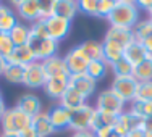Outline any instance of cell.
<instances>
[{
	"label": "cell",
	"instance_id": "cell-40",
	"mask_svg": "<svg viewBox=\"0 0 152 137\" xmlns=\"http://www.w3.org/2000/svg\"><path fill=\"white\" fill-rule=\"evenodd\" d=\"M113 128L112 126H107V128H100L97 129L96 132H94V136L96 137H113Z\"/></svg>",
	"mask_w": 152,
	"mask_h": 137
},
{
	"label": "cell",
	"instance_id": "cell-9",
	"mask_svg": "<svg viewBox=\"0 0 152 137\" xmlns=\"http://www.w3.org/2000/svg\"><path fill=\"white\" fill-rule=\"evenodd\" d=\"M45 82H47V76L41 61H34V63L28 65L24 68L23 86H26L29 89H39V87H44Z\"/></svg>",
	"mask_w": 152,
	"mask_h": 137
},
{
	"label": "cell",
	"instance_id": "cell-39",
	"mask_svg": "<svg viewBox=\"0 0 152 137\" xmlns=\"http://www.w3.org/2000/svg\"><path fill=\"white\" fill-rule=\"evenodd\" d=\"M53 16V0H44L41 2V20Z\"/></svg>",
	"mask_w": 152,
	"mask_h": 137
},
{
	"label": "cell",
	"instance_id": "cell-30",
	"mask_svg": "<svg viewBox=\"0 0 152 137\" xmlns=\"http://www.w3.org/2000/svg\"><path fill=\"white\" fill-rule=\"evenodd\" d=\"M133 78H134L137 82H149V81H152V61L146 60V61H142L141 65L134 66Z\"/></svg>",
	"mask_w": 152,
	"mask_h": 137
},
{
	"label": "cell",
	"instance_id": "cell-51",
	"mask_svg": "<svg viewBox=\"0 0 152 137\" xmlns=\"http://www.w3.org/2000/svg\"><path fill=\"white\" fill-rule=\"evenodd\" d=\"M149 20H152V8L149 10Z\"/></svg>",
	"mask_w": 152,
	"mask_h": 137
},
{
	"label": "cell",
	"instance_id": "cell-3",
	"mask_svg": "<svg viewBox=\"0 0 152 137\" xmlns=\"http://www.w3.org/2000/svg\"><path fill=\"white\" fill-rule=\"evenodd\" d=\"M96 110L104 111V113H108V115H113V116H120L121 113L126 111V103L112 89H107V91H102L97 95Z\"/></svg>",
	"mask_w": 152,
	"mask_h": 137
},
{
	"label": "cell",
	"instance_id": "cell-22",
	"mask_svg": "<svg viewBox=\"0 0 152 137\" xmlns=\"http://www.w3.org/2000/svg\"><path fill=\"white\" fill-rule=\"evenodd\" d=\"M32 129L37 132L39 137H50L55 132L49 118V111H41L39 115H36L32 118Z\"/></svg>",
	"mask_w": 152,
	"mask_h": 137
},
{
	"label": "cell",
	"instance_id": "cell-1",
	"mask_svg": "<svg viewBox=\"0 0 152 137\" xmlns=\"http://www.w3.org/2000/svg\"><path fill=\"white\" fill-rule=\"evenodd\" d=\"M139 7L133 0H117L113 12L108 15V23L110 26L117 28H126L133 29L139 21Z\"/></svg>",
	"mask_w": 152,
	"mask_h": 137
},
{
	"label": "cell",
	"instance_id": "cell-24",
	"mask_svg": "<svg viewBox=\"0 0 152 137\" xmlns=\"http://www.w3.org/2000/svg\"><path fill=\"white\" fill-rule=\"evenodd\" d=\"M102 47H104V61H105L108 66L115 65L117 61H120L123 58L125 49L121 45L115 44L112 41H102Z\"/></svg>",
	"mask_w": 152,
	"mask_h": 137
},
{
	"label": "cell",
	"instance_id": "cell-41",
	"mask_svg": "<svg viewBox=\"0 0 152 137\" xmlns=\"http://www.w3.org/2000/svg\"><path fill=\"white\" fill-rule=\"evenodd\" d=\"M141 129H142L144 132H151V134H152V118H144Z\"/></svg>",
	"mask_w": 152,
	"mask_h": 137
},
{
	"label": "cell",
	"instance_id": "cell-43",
	"mask_svg": "<svg viewBox=\"0 0 152 137\" xmlns=\"http://www.w3.org/2000/svg\"><path fill=\"white\" fill-rule=\"evenodd\" d=\"M20 137H39V136H37V132H36L34 129H32V126H31V128H28V129H26V131L21 132Z\"/></svg>",
	"mask_w": 152,
	"mask_h": 137
},
{
	"label": "cell",
	"instance_id": "cell-48",
	"mask_svg": "<svg viewBox=\"0 0 152 137\" xmlns=\"http://www.w3.org/2000/svg\"><path fill=\"white\" fill-rule=\"evenodd\" d=\"M5 111H7V107H5V103H0V121H2V118H3V115H5Z\"/></svg>",
	"mask_w": 152,
	"mask_h": 137
},
{
	"label": "cell",
	"instance_id": "cell-53",
	"mask_svg": "<svg viewBox=\"0 0 152 137\" xmlns=\"http://www.w3.org/2000/svg\"><path fill=\"white\" fill-rule=\"evenodd\" d=\"M147 60H151V61H152V55H147Z\"/></svg>",
	"mask_w": 152,
	"mask_h": 137
},
{
	"label": "cell",
	"instance_id": "cell-17",
	"mask_svg": "<svg viewBox=\"0 0 152 137\" xmlns=\"http://www.w3.org/2000/svg\"><path fill=\"white\" fill-rule=\"evenodd\" d=\"M36 57L32 53V50L29 49V45H21V47H15V50L12 52V55L7 58V63L8 65H18V66H24L26 68L28 65L34 63Z\"/></svg>",
	"mask_w": 152,
	"mask_h": 137
},
{
	"label": "cell",
	"instance_id": "cell-38",
	"mask_svg": "<svg viewBox=\"0 0 152 137\" xmlns=\"http://www.w3.org/2000/svg\"><path fill=\"white\" fill-rule=\"evenodd\" d=\"M117 0H99L97 2V18H108L112 12L115 8Z\"/></svg>",
	"mask_w": 152,
	"mask_h": 137
},
{
	"label": "cell",
	"instance_id": "cell-31",
	"mask_svg": "<svg viewBox=\"0 0 152 137\" xmlns=\"http://www.w3.org/2000/svg\"><path fill=\"white\" fill-rule=\"evenodd\" d=\"M3 78L12 84H23L24 79V66H18V65H8L3 73Z\"/></svg>",
	"mask_w": 152,
	"mask_h": 137
},
{
	"label": "cell",
	"instance_id": "cell-20",
	"mask_svg": "<svg viewBox=\"0 0 152 137\" xmlns=\"http://www.w3.org/2000/svg\"><path fill=\"white\" fill-rule=\"evenodd\" d=\"M147 55L149 53L146 52V49L142 47L141 42H133L131 45H128L125 49V52H123V58H125L128 63H131L133 66H137V65H141L142 61L147 60Z\"/></svg>",
	"mask_w": 152,
	"mask_h": 137
},
{
	"label": "cell",
	"instance_id": "cell-6",
	"mask_svg": "<svg viewBox=\"0 0 152 137\" xmlns=\"http://www.w3.org/2000/svg\"><path fill=\"white\" fill-rule=\"evenodd\" d=\"M110 89L117 94V95L120 97L125 103H131V102H134V97H136L137 81L133 76H128V78H113V82H112V87Z\"/></svg>",
	"mask_w": 152,
	"mask_h": 137
},
{
	"label": "cell",
	"instance_id": "cell-49",
	"mask_svg": "<svg viewBox=\"0 0 152 137\" xmlns=\"http://www.w3.org/2000/svg\"><path fill=\"white\" fill-rule=\"evenodd\" d=\"M0 137H20L18 134H5V132H2V136Z\"/></svg>",
	"mask_w": 152,
	"mask_h": 137
},
{
	"label": "cell",
	"instance_id": "cell-34",
	"mask_svg": "<svg viewBox=\"0 0 152 137\" xmlns=\"http://www.w3.org/2000/svg\"><path fill=\"white\" fill-rule=\"evenodd\" d=\"M134 100H137V102H151L152 100V81L137 82Z\"/></svg>",
	"mask_w": 152,
	"mask_h": 137
},
{
	"label": "cell",
	"instance_id": "cell-42",
	"mask_svg": "<svg viewBox=\"0 0 152 137\" xmlns=\"http://www.w3.org/2000/svg\"><path fill=\"white\" fill-rule=\"evenodd\" d=\"M137 3V7H139V10L142 8V10H149L152 8V0H139V2H136Z\"/></svg>",
	"mask_w": 152,
	"mask_h": 137
},
{
	"label": "cell",
	"instance_id": "cell-27",
	"mask_svg": "<svg viewBox=\"0 0 152 137\" xmlns=\"http://www.w3.org/2000/svg\"><path fill=\"white\" fill-rule=\"evenodd\" d=\"M29 26H26L24 23H18L15 28L10 32V37H12V42L15 44V47H21L26 45L28 41H29Z\"/></svg>",
	"mask_w": 152,
	"mask_h": 137
},
{
	"label": "cell",
	"instance_id": "cell-18",
	"mask_svg": "<svg viewBox=\"0 0 152 137\" xmlns=\"http://www.w3.org/2000/svg\"><path fill=\"white\" fill-rule=\"evenodd\" d=\"M86 97H83L79 92H76L75 89H71L70 86H68V89L65 91V94L60 97V107L66 108L68 111H75L78 110V108H81L83 105H86Z\"/></svg>",
	"mask_w": 152,
	"mask_h": 137
},
{
	"label": "cell",
	"instance_id": "cell-8",
	"mask_svg": "<svg viewBox=\"0 0 152 137\" xmlns=\"http://www.w3.org/2000/svg\"><path fill=\"white\" fill-rule=\"evenodd\" d=\"M142 120L144 118H139L137 115L131 113L129 110H126L125 113H121L120 116L117 118V123H115V126H113V132L120 137H126L128 132L141 129Z\"/></svg>",
	"mask_w": 152,
	"mask_h": 137
},
{
	"label": "cell",
	"instance_id": "cell-32",
	"mask_svg": "<svg viewBox=\"0 0 152 137\" xmlns=\"http://www.w3.org/2000/svg\"><path fill=\"white\" fill-rule=\"evenodd\" d=\"M129 111L139 118H152V100L151 102H134L129 103Z\"/></svg>",
	"mask_w": 152,
	"mask_h": 137
},
{
	"label": "cell",
	"instance_id": "cell-11",
	"mask_svg": "<svg viewBox=\"0 0 152 137\" xmlns=\"http://www.w3.org/2000/svg\"><path fill=\"white\" fill-rule=\"evenodd\" d=\"M13 5L21 20L31 23L41 20V0H18L13 2Z\"/></svg>",
	"mask_w": 152,
	"mask_h": 137
},
{
	"label": "cell",
	"instance_id": "cell-35",
	"mask_svg": "<svg viewBox=\"0 0 152 137\" xmlns=\"http://www.w3.org/2000/svg\"><path fill=\"white\" fill-rule=\"evenodd\" d=\"M13 50H15V44L12 42L10 34H3V32H0V57L7 60L10 55H12Z\"/></svg>",
	"mask_w": 152,
	"mask_h": 137
},
{
	"label": "cell",
	"instance_id": "cell-16",
	"mask_svg": "<svg viewBox=\"0 0 152 137\" xmlns=\"http://www.w3.org/2000/svg\"><path fill=\"white\" fill-rule=\"evenodd\" d=\"M97 81H94L92 78H89L88 74H81V76H70V87L75 89L76 92H79L83 97H91L96 92Z\"/></svg>",
	"mask_w": 152,
	"mask_h": 137
},
{
	"label": "cell",
	"instance_id": "cell-26",
	"mask_svg": "<svg viewBox=\"0 0 152 137\" xmlns=\"http://www.w3.org/2000/svg\"><path fill=\"white\" fill-rule=\"evenodd\" d=\"M117 118L118 116H113V115H108V113H104V111L96 110L94 118H92V123H91V131L96 132L97 129L107 128V126H112V128H113L115 123H117Z\"/></svg>",
	"mask_w": 152,
	"mask_h": 137
},
{
	"label": "cell",
	"instance_id": "cell-45",
	"mask_svg": "<svg viewBox=\"0 0 152 137\" xmlns=\"http://www.w3.org/2000/svg\"><path fill=\"white\" fill-rule=\"evenodd\" d=\"M71 137H96L92 131H86V132H73Z\"/></svg>",
	"mask_w": 152,
	"mask_h": 137
},
{
	"label": "cell",
	"instance_id": "cell-55",
	"mask_svg": "<svg viewBox=\"0 0 152 137\" xmlns=\"http://www.w3.org/2000/svg\"><path fill=\"white\" fill-rule=\"evenodd\" d=\"M0 136H2V134H0Z\"/></svg>",
	"mask_w": 152,
	"mask_h": 137
},
{
	"label": "cell",
	"instance_id": "cell-37",
	"mask_svg": "<svg viewBox=\"0 0 152 137\" xmlns=\"http://www.w3.org/2000/svg\"><path fill=\"white\" fill-rule=\"evenodd\" d=\"M29 32L31 36L37 39H49V32H47V26H45V20H37L29 26Z\"/></svg>",
	"mask_w": 152,
	"mask_h": 137
},
{
	"label": "cell",
	"instance_id": "cell-36",
	"mask_svg": "<svg viewBox=\"0 0 152 137\" xmlns=\"http://www.w3.org/2000/svg\"><path fill=\"white\" fill-rule=\"evenodd\" d=\"M97 2L99 0H79L78 2V12H81L86 16L97 18Z\"/></svg>",
	"mask_w": 152,
	"mask_h": 137
},
{
	"label": "cell",
	"instance_id": "cell-15",
	"mask_svg": "<svg viewBox=\"0 0 152 137\" xmlns=\"http://www.w3.org/2000/svg\"><path fill=\"white\" fill-rule=\"evenodd\" d=\"M49 118L52 123L53 129L57 131H65V129H70V118H71V111H68L66 108L55 105L49 110Z\"/></svg>",
	"mask_w": 152,
	"mask_h": 137
},
{
	"label": "cell",
	"instance_id": "cell-13",
	"mask_svg": "<svg viewBox=\"0 0 152 137\" xmlns=\"http://www.w3.org/2000/svg\"><path fill=\"white\" fill-rule=\"evenodd\" d=\"M104 41H112V42H115V44L121 45L123 49H126L128 45H131L133 42H134V34H133V29L110 26L108 31L105 32Z\"/></svg>",
	"mask_w": 152,
	"mask_h": 137
},
{
	"label": "cell",
	"instance_id": "cell-47",
	"mask_svg": "<svg viewBox=\"0 0 152 137\" xmlns=\"http://www.w3.org/2000/svg\"><path fill=\"white\" fill-rule=\"evenodd\" d=\"M7 66H8V63H7V60L0 57V76H3V73H5Z\"/></svg>",
	"mask_w": 152,
	"mask_h": 137
},
{
	"label": "cell",
	"instance_id": "cell-44",
	"mask_svg": "<svg viewBox=\"0 0 152 137\" xmlns=\"http://www.w3.org/2000/svg\"><path fill=\"white\" fill-rule=\"evenodd\" d=\"M142 47L146 49V52L149 53V55H152V36H151V37H147L146 41L142 42Z\"/></svg>",
	"mask_w": 152,
	"mask_h": 137
},
{
	"label": "cell",
	"instance_id": "cell-4",
	"mask_svg": "<svg viewBox=\"0 0 152 137\" xmlns=\"http://www.w3.org/2000/svg\"><path fill=\"white\" fill-rule=\"evenodd\" d=\"M96 113V107L89 105H83L81 108L71 111V118H70V129L73 132H86L91 131V123Z\"/></svg>",
	"mask_w": 152,
	"mask_h": 137
},
{
	"label": "cell",
	"instance_id": "cell-7",
	"mask_svg": "<svg viewBox=\"0 0 152 137\" xmlns=\"http://www.w3.org/2000/svg\"><path fill=\"white\" fill-rule=\"evenodd\" d=\"M63 58H65V63H66L70 76H81V74H86L89 60L86 58V55L79 50L78 45L73 47Z\"/></svg>",
	"mask_w": 152,
	"mask_h": 137
},
{
	"label": "cell",
	"instance_id": "cell-52",
	"mask_svg": "<svg viewBox=\"0 0 152 137\" xmlns=\"http://www.w3.org/2000/svg\"><path fill=\"white\" fill-rule=\"evenodd\" d=\"M3 102V99H2V92H0V103H2Z\"/></svg>",
	"mask_w": 152,
	"mask_h": 137
},
{
	"label": "cell",
	"instance_id": "cell-21",
	"mask_svg": "<svg viewBox=\"0 0 152 137\" xmlns=\"http://www.w3.org/2000/svg\"><path fill=\"white\" fill-rule=\"evenodd\" d=\"M78 13V2L75 0H53V16L73 21Z\"/></svg>",
	"mask_w": 152,
	"mask_h": 137
},
{
	"label": "cell",
	"instance_id": "cell-5",
	"mask_svg": "<svg viewBox=\"0 0 152 137\" xmlns=\"http://www.w3.org/2000/svg\"><path fill=\"white\" fill-rule=\"evenodd\" d=\"M28 45L32 50L37 61H44L50 58V57H55L57 52H58V42L52 41V39H37L31 34H29Z\"/></svg>",
	"mask_w": 152,
	"mask_h": 137
},
{
	"label": "cell",
	"instance_id": "cell-33",
	"mask_svg": "<svg viewBox=\"0 0 152 137\" xmlns=\"http://www.w3.org/2000/svg\"><path fill=\"white\" fill-rule=\"evenodd\" d=\"M112 71H113L115 78H128L133 76V71H134V66L131 63H128L125 58H121L120 61H117L115 65H112Z\"/></svg>",
	"mask_w": 152,
	"mask_h": 137
},
{
	"label": "cell",
	"instance_id": "cell-12",
	"mask_svg": "<svg viewBox=\"0 0 152 137\" xmlns=\"http://www.w3.org/2000/svg\"><path fill=\"white\" fill-rule=\"evenodd\" d=\"M41 63H42V66H44V71H45L47 79H50V78H58V76H70L63 57L55 55V57H50V58L41 61Z\"/></svg>",
	"mask_w": 152,
	"mask_h": 137
},
{
	"label": "cell",
	"instance_id": "cell-23",
	"mask_svg": "<svg viewBox=\"0 0 152 137\" xmlns=\"http://www.w3.org/2000/svg\"><path fill=\"white\" fill-rule=\"evenodd\" d=\"M20 23L18 21V16L16 13L13 12L10 7H5L0 3V32L3 34H10L12 29Z\"/></svg>",
	"mask_w": 152,
	"mask_h": 137
},
{
	"label": "cell",
	"instance_id": "cell-50",
	"mask_svg": "<svg viewBox=\"0 0 152 137\" xmlns=\"http://www.w3.org/2000/svg\"><path fill=\"white\" fill-rule=\"evenodd\" d=\"M144 137H152L151 132H144Z\"/></svg>",
	"mask_w": 152,
	"mask_h": 137
},
{
	"label": "cell",
	"instance_id": "cell-2",
	"mask_svg": "<svg viewBox=\"0 0 152 137\" xmlns=\"http://www.w3.org/2000/svg\"><path fill=\"white\" fill-rule=\"evenodd\" d=\"M0 124H2V132L20 136L23 131H26L28 128L32 126V118L29 115H26L24 111H21L20 108L15 105L12 108H7Z\"/></svg>",
	"mask_w": 152,
	"mask_h": 137
},
{
	"label": "cell",
	"instance_id": "cell-25",
	"mask_svg": "<svg viewBox=\"0 0 152 137\" xmlns=\"http://www.w3.org/2000/svg\"><path fill=\"white\" fill-rule=\"evenodd\" d=\"M79 50L86 55V58L89 61L94 60H104V47L102 42H97V41H84L78 45Z\"/></svg>",
	"mask_w": 152,
	"mask_h": 137
},
{
	"label": "cell",
	"instance_id": "cell-28",
	"mask_svg": "<svg viewBox=\"0 0 152 137\" xmlns=\"http://www.w3.org/2000/svg\"><path fill=\"white\" fill-rule=\"evenodd\" d=\"M133 34H134V41L142 44L147 37L152 36V20L146 18V20H139L137 24L133 28Z\"/></svg>",
	"mask_w": 152,
	"mask_h": 137
},
{
	"label": "cell",
	"instance_id": "cell-19",
	"mask_svg": "<svg viewBox=\"0 0 152 137\" xmlns=\"http://www.w3.org/2000/svg\"><path fill=\"white\" fill-rule=\"evenodd\" d=\"M16 107L21 111H24L26 115H29L31 118H34L36 115H39L42 111L41 108V100L34 95V94H23V95L18 99Z\"/></svg>",
	"mask_w": 152,
	"mask_h": 137
},
{
	"label": "cell",
	"instance_id": "cell-46",
	"mask_svg": "<svg viewBox=\"0 0 152 137\" xmlns=\"http://www.w3.org/2000/svg\"><path fill=\"white\" fill-rule=\"evenodd\" d=\"M126 137H144V131H142V129H136V131L128 132V136H126Z\"/></svg>",
	"mask_w": 152,
	"mask_h": 137
},
{
	"label": "cell",
	"instance_id": "cell-54",
	"mask_svg": "<svg viewBox=\"0 0 152 137\" xmlns=\"http://www.w3.org/2000/svg\"><path fill=\"white\" fill-rule=\"evenodd\" d=\"M113 137H120V136H117V134H113Z\"/></svg>",
	"mask_w": 152,
	"mask_h": 137
},
{
	"label": "cell",
	"instance_id": "cell-14",
	"mask_svg": "<svg viewBox=\"0 0 152 137\" xmlns=\"http://www.w3.org/2000/svg\"><path fill=\"white\" fill-rule=\"evenodd\" d=\"M70 86V76H58V78H50L47 79L44 89V92L47 94L49 99H58L65 94V91Z\"/></svg>",
	"mask_w": 152,
	"mask_h": 137
},
{
	"label": "cell",
	"instance_id": "cell-29",
	"mask_svg": "<svg viewBox=\"0 0 152 137\" xmlns=\"http://www.w3.org/2000/svg\"><path fill=\"white\" fill-rule=\"evenodd\" d=\"M107 70H108V65L104 60H94V61H89L86 74L89 78H92L94 81H99V79L105 78Z\"/></svg>",
	"mask_w": 152,
	"mask_h": 137
},
{
	"label": "cell",
	"instance_id": "cell-10",
	"mask_svg": "<svg viewBox=\"0 0 152 137\" xmlns=\"http://www.w3.org/2000/svg\"><path fill=\"white\" fill-rule=\"evenodd\" d=\"M45 26H47V32H49V39L60 42L70 34L71 21L60 18V16H50L45 20Z\"/></svg>",
	"mask_w": 152,
	"mask_h": 137
}]
</instances>
